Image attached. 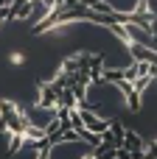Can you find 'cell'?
Here are the masks:
<instances>
[{
	"label": "cell",
	"instance_id": "obj_1",
	"mask_svg": "<svg viewBox=\"0 0 157 159\" xmlns=\"http://www.w3.org/2000/svg\"><path fill=\"white\" fill-rule=\"evenodd\" d=\"M56 103H59V92H56V87H53L51 81L39 84V92H37V106H42V109H56Z\"/></svg>",
	"mask_w": 157,
	"mask_h": 159
},
{
	"label": "cell",
	"instance_id": "obj_2",
	"mask_svg": "<svg viewBox=\"0 0 157 159\" xmlns=\"http://www.w3.org/2000/svg\"><path fill=\"white\" fill-rule=\"evenodd\" d=\"M146 145H149V143H146V140H143V137H140L135 129H126V134H124V148H126V151H129L135 159L146 151Z\"/></svg>",
	"mask_w": 157,
	"mask_h": 159
},
{
	"label": "cell",
	"instance_id": "obj_3",
	"mask_svg": "<svg viewBox=\"0 0 157 159\" xmlns=\"http://www.w3.org/2000/svg\"><path fill=\"white\" fill-rule=\"evenodd\" d=\"M34 8H37L34 3H22V0L11 3V20H8V22H22V20H31Z\"/></svg>",
	"mask_w": 157,
	"mask_h": 159
},
{
	"label": "cell",
	"instance_id": "obj_4",
	"mask_svg": "<svg viewBox=\"0 0 157 159\" xmlns=\"http://www.w3.org/2000/svg\"><path fill=\"white\" fill-rule=\"evenodd\" d=\"M22 61H25V53H22V50H11V53H8V64L17 67V64H22Z\"/></svg>",
	"mask_w": 157,
	"mask_h": 159
},
{
	"label": "cell",
	"instance_id": "obj_5",
	"mask_svg": "<svg viewBox=\"0 0 157 159\" xmlns=\"http://www.w3.org/2000/svg\"><path fill=\"white\" fill-rule=\"evenodd\" d=\"M115 159H135V157H132L126 148H118V151H115Z\"/></svg>",
	"mask_w": 157,
	"mask_h": 159
},
{
	"label": "cell",
	"instance_id": "obj_6",
	"mask_svg": "<svg viewBox=\"0 0 157 159\" xmlns=\"http://www.w3.org/2000/svg\"><path fill=\"white\" fill-rule=\"evenodd\" d=\"M81 159H93V154H87V157H81Z\"/></svg>",
	"mask_w": 157,
	"mask_h": 159
}]
</instances>
